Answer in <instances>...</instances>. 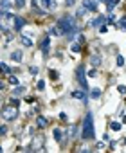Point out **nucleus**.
<instances>
[{
  "instance_id": "obj_1",
  "label": "nucleus",
  "mask_w": 126,
  "mask_h": 153,
  "mask_svg": "<svg viewBox=\"0 0 126 153\" xmlns=\"http://www.w3.org/2000/svg\"><path fill=\"white\" fill-rule=\"evenodd\" d=\"M56 27H58V31H60V34L65 36L67 40H74V36H76V33H78V22H76V18L70 16V15L61 16V18L58 20Z\"/></svg>"
},
{
  "instance_id": "obj_2",
  "label": "nucleus",
  "mask_w": 126,
  "mask_h": 153,
  "mask_svg": "<svg viewBox=\"0 0 126 153\" xmlns=\"http://www.w3.org/2000/svg\"><path fill=\"white\" fill-rule=\"evenodd\" d=\"M96 139V130H94V115L92 112L83 119V130H81V140H94Z\"/></svg>"
},
{
  "instance_id": "obj_3",
  "label": "nucleus",
  "mask_w": 126,
  "mask_h": 153,
  "mask_svg": "<svg viewBox=\"0 0 126 153\" xmlns=\"http://www.w3.org/2000/svg\"><path fill=\"white\" fill-rule=\"evenodd\" d=\"M0 115H2L4 121H15V119L18 117V108L13 106V105H9V106H6V108L0 110Z\"/></svg>"
},
{
  "instance_id": "obj_4",
  "label": "nucleus",
  "mask_w": 126,
  "mask_h": 153,
  "mask_svg": "<svg viewBox=\"0 0 126 153\" xmlns=\"http://www.w3.org/2000/svg\"><path fill=\"white\" fill-rule=\"evenodd\" d=\"M76 79H78V83L81 85L83 90L88 88V83H87V72H85V67H83V65H79V67L76 68Z\"/></svg>"
},
{
  "instance_id": "obj_5",
  "label": "nucleus",
  "mask_w": 126,
  "mask_h": 153,
  "mask_svg": "<svg viewBox=\"0 0 126 153\" xmlns=\"http://www.w3.org/2000/svg\"><path fill=\"white\" fill-rule=\"evenodd\" d=\"M29 150H34V151H43V150H45V137H43V135L33 137V140H31V146H29Z\"/></svg>"
},
{
  "instance_id": "obj_6",
  "label": "nucleus",
  "mask_w": 126,
  "mask_h": 153,
  "mask_svg": "<svg viewBox=\"0 0 126 153\" xmlns=\"http://www.w3.org/2000/svg\"><path fill=\"white\" fill-rule=\"evenodd\" d=\"M65 135H67L69 140L78 139V126H76V124H70V126L67 128V131H65Z\"/></svg>"
},
{
  "instance_id": "obj_7",
  "label": "nucleus",
  "mask_w": 126,
  "mask_h": 153,
  "mask_svg": "<svg viewBox=\"0 0 126 153\" xmlns=\"http://www.w3.org/2000/svg\"><path fill=\"white\" fill-rule=\"evenodd\" d=\"M83 7H87L88 13H96L97 11V0H83Z\"/></svg>"
},
{
  "instance_id": "obj_8",
  "label": "nucleus",
  "mask_w": 126,
  "mask_h": 153,
  "mask_svg": "<svg viewBox=\"0 0 126 153\" xmlns=\"http://www.w3.org/2000/svg\"><path fill=\"white\" fill-rule=\"evenodd\" d=\"M27 25V22H25V18H22V16H15V31H20V29H24Z\"/></svg>"
},
{
  "instance_id": "obj_9",
  "label": "nucleus",
  "mask_w": 126,
  "mask_h": 153,
  "mask_svg": "<svg viewBox=\"0 0 126 153\" xmlns=\"http://www.w3.org/2000/svg\"><path fill=\"white\" fill-rule=\"evenodd\" d=\"M49 47H50V38H49V36H45V38L40 42V49L43 50V54H47V52H49Z\"/></svg>"
},
{
  "instance_id": "obj_10",
  "label": "nucleus",
  "mask_w": 126,
  "mask_h": 153,
  "mask_svg": "<svg viewBox=\"0 0 126 153\" xmlns=\"http://www.w3.org/2000/svg\"><path fill=\"white\" fill-rule=\"evenodd\" d=\"M90 63H92V67H101V63H103V58H101V54H92V58H90Z\"/></svg>"
},
{
  "instance_id": "obj_11",
  "label": "nucleus",
  "mask_w": 126,
  "mask_h": 153,
  "mask_svg": "<svg viewBox=\"0 0 126 153\" xmlns=\"http://www.w3.org/2000/svg\"><path fill=\"white\" fill-rule=\"evenodd\" d=\"M41 4H43V9H47V11L56 9V0H41Z\"/></svg>"
},
{
  "instance_id": "obj_12",
  "label": "nucleus",
  "mask_w": 126,
  "mask_h": 153,
  "mask_svg": "<svg viewBox=\"0 0 126 153\" xmlns=\"http://www.w3.org/2000/svg\"><path fill=\"white\" fill-rule=\"evenodd\" d=\"M11 59L15 61V63H22V59H24L22 50H13V52H11Z\"/></svg>"
},
{
  "instance_id": "obj_13",
  "label": "nucleus",
  "mask_w": 126,
  "mask_h": 153,
  "mask_svg": "<svg viewBox=\"0 0 126 153\" xmlns=\"http://www.w3.org/2000/svg\"><path fill=\"white\" fill-rule=\"evenodd\" d=\"M119 2H121V0H104V4H106V11L108 13H113L115 6H117Z\"/></svg>"
},
{
  "instance_id": "obj_14",
  "label": "nucleus",
  "mask_w": 126,
  "mask_h": 153,
  "mask_svg": "<svg viewBox=\"0 0 126 153\" xmlns=\"http://www.w3.org/2000/svg\"><path fill=\"white\" fill-rule=\"evenodd\" d=\"M47 124H49V119L47 117H43V115H38L36 117V126L38 128H45Z\"/></svg>"
},
{
  "instance_id": "obj_15",
  "label": "nucleus",
  "mask_w": 126,
  "mask_h": 153,
  "mask_svg": "<svg viewBox=\"0 0 126 153\" xmlns=\"http://www.w3.org/2000/svg\"><path fill=\"white\" fill-rule=\"evenodd\" d=\"M20 43L24 47H33V40H29V36H25V34H20Z\"/></svg>"
},
{
  "instance_id": "obj_16",
  "label": "nucleus",
  "mask_w": 126,
  "mask_h": 153,
  "mask_svg": "<svg viewBox=\"0 0 126 153\" xmlns=\"http://www.w3.org/2000/svg\"><path fill=\"white\" fill-rule=\"evenodd\" d=\"M104 20H106V18H104L103 15H99L96 20H92V22H90V25H92V27H101V24L104 22Z\"/></svg>"
},
{
  "instance_id": "obj_17",
  "label": "nucleus",
  "mask_w": 126,
  "mask_h": 153,
  "mask_svg": "<svg viewBox=\"0 0 126 153\" xmlns=\"http://www.w3.org/2000/svg\"><path fill=\"white\" fill-rule=\"evenodd\" d=\"M72 97H74V99H81V101H87L85 92H83V90H76V92H72Z\"/></svg>"
},
{
  "instance_id": "obj_18",
  "label": "nucleus",
  "mask_w": 126,
  "mask_h": 153,
  "mask_svg": "<svg viewBox=\"0 0 126 153\" xmlns=\"http://www.w3.org/2000/svg\"><path fill=\"white\" fill-rule=\"evenodd\" d=\"M0 6H2V9L9 11V9L13 7V0H0Z\"/></svg>"
},
{
  "instance_id": "obj_19",
  "label": "nucleus",
  "mask_w": 126,
  "mask_h": 153,
  "mask_svg": "<svg viewBox=\"0 0 126 153\" xmlns=\"http://www.w3.org/2000/svg\"><path fill=\"white\" fill-rule=\"evenodd\" d=\"M52 135H54V139H56L58 142H61V139H63V131H61L60 128H54V131H52Z\"/></svg>"
},
{
  "instance_id": "obj_20",
  "label": "nucleus",
  "mask_w": 126,
  "mask_h": 153,
  "mask_svg": "<svg viewBox=\"0 0 126 153\" xmlns=\"http://www.w3.org/2000/svg\"><path fill=\"white\" fill-rule=\"evenodd\" d=\"M90 97H92V99H99V97H101V90H99V88H92V90H90Z\"/></svg>"
},
{
  "instance_id": "obj_21",
  "label": "nucleus",
  "mask_w": 126,
  "mask_h": 153,
  "mask_svg": "<svg viewBox=\"0 0 126 153\" xmlns=\"http://www.w3.org/2000/svg\"><path fill=\"white\" fill-rule=\"evenodd\" d=\"M7 83H9V85H15V87H16V85L20 83V81H18V78H16V76L9 74V79H7Z\"/></svg>"
},
{
  "instance_id": "obj_22",
  "label": "nucleus",
  "mask_w": 126,
  "mask_h": 153,
  "mask_svg": "<svg viewBox=\"0 0 126 153\" xmlns=\"http://www.w3.org/2000/svg\"><path fill=\"white\" fill-rule=\"evenodd\" d=\"M24 92H25V88H24V87H16V88L13 90V96H16V97H20V96H22V94H24Z\"/></svg>"
},
{
  "instance_id": "obj_23",
  "label": "nucleus",
  "mask_w": 126,
  "mask_h": 153,
  "mask_svg": "<svg viewBox=\"0 0 126 153\" xmlns=\"http://www.w3.org/2000/svg\"><path fill=\"white\" fill-rule=\"evenodd\" d=\"M117 27H119L121 31H126V16H123L119 22H117Z\"/></svg>"
},
{
  "instance_id": "obj_24",
  "label": "nucleus",
  "mask_w": 126,
  "mask_h": 153,
  "mask_svg": "<svg viewBox=\"0 0 126 153\" xmlns=\"http://www.w3.org/2000/svg\"><path fill=\"white\" fill-rule=\"evenodd\" d=\"M0 70H2L4 74H11V68H9L6 63H0Z\"/></svg>"
},
{
  "instance_id": "obj_25",
  "label": "nucleus",
  "mask_w": 126,
  "mask_h": 153,
  "mask_svg": "<svg viewBox=\"0 0 126 153\" xmlns=\"http://www.w3.org/2000/svg\"><path fill=\"white\" fill-rule=\"evenodd\" d=\"M87 13H88V9H87V7H81V9H79V11L76 13V16H78V18H81V16H85Z\"/></svg>"
},
{
  "instance_id": "obj_26",
  "label": "nucleus",
  "mask_w": 126,
  "mask_h": 153,
  "mask_svg": "<svg viewBox=\"0 0 126 153\" xmlns=\"http://www.w3.org/2000/svg\"><path fill=\"white\" fill-rule=\"evenodd\" d=\"M110 128H112V130H115V131H119V130H121V122H117V121H113L112 124H110Z\"/></svg>"
},
{
  "instance_id": "obj_27",
  "label": "nucleus",
  "mask_w": 126,
  "mask_h": 153,
  "mask_svg": "<svg viewBox=\"0 0 126 153\" xmlns=\"http://www.w3.org/2000/svg\"><path fill=\"white\" fill-rule=\"evenodd\" d=\"M70 49H72V52H79V50H81V45H79V43H72Z\"/></svg>"
},
{
  "instance_id": "obj_28",
  "label": "nucleus",
  "mask_w": 126,
  "mask_h": 153,
  "mask_svg": "<svg viewBox=\"0 0 126 153\" xmlns=\"http://www.w3.org/2000/svg\"><path fill=\"white\" fill-rule=\"evenodd\" d=\"M7 133V126H0V137H4Z\"/></svg>"
},
{
  "instance_id": "obj_29",
  "label": "nucleus",
  "mask_w": 126,
  "mask_h": 153,
  "mask_svg": "<svg viewBox=\"0 0 126 153\" xmlns=\"http://www.w3.org/2000/svg\"><path fill=\"white\" fill-rule=\"evenodd\" d=\"M38 70H40L38 67H31V68H29V72L33 74V76H36V74H38Z\"/></svg>"
},
{
  "instance_id": "obj_30",
  "label": "nucleus",
  "mask_w": 126,
  "mask_h": 153,
  "mask_svg": "<svg viewBox=\"0 0 126 153\" xmlns=\"http://www.w3.org/2000/svg\"><path fill=\"white\" fill-rule=\"evenodd\" d=\"M11 105H13V106H16V108H18V106H20V101H18V99H16V97H13V99H11Z\"/></svg>"
},
{
  "instance_id": "obj_31",
  "label": "nucleus",
  "mask_w": 126,
  "mask_h": 153,
  "mask_svg": "<svg viewBox=\"0 0 126 153\" xmlns=\"http://www.w3.org/2000/svg\"><path fill=\"white\" fill-rule=\"evenodd\" d=\"M117 65H119V67L124 65V58H123V56H117Z\"/></svg>"
},
{
  "instance_id": "obj_32",
  "label": "nucleus",
  "mask_w": 126,
  "mask_h": 153,
  "mask_svg": "<svg viewBox=\"0 0 126 153\" xmlns=\"http://www.w3.org/2000/svg\"><path fill=\"white\" fill-rule=\"evenodd\" d=\"M25 4V0H15V6H18V7H22Z\"/></svg>"
},
{
  "instance_id": "obj_33",
  "label": "nucleus",
  "mask_w": 126,
  "mask_h": 153,
  "mask_svg": "<svg viewBox=\"0 0 126 153\" xmlns=\"http://www.w3.org/2000/svg\"><path fill=\"white\" fill-rule=\"evenodd\" d=\"M117 90L121 92V94H126V87H124V85H119V87H117Z\"/></svg>"
},
{
  "instance_id": "obj_34",
  "label": "nucleus",
  "mask_w": 126,
  "mask_h": 153,
  "mask_svg": "<svg viewBox=\"0 0 126 153\" xmlns=\"http://www.w3.org/2000/svg\"><path fill=\"white\" fill-rule=\"evenodd\" d=\"M31 6H33V11H34V9L38 11V2H36V0H31Z\"/></svg>"
},
{
  "instance_id": "obj_35",
  "label": "nucleus",
  "mask_w": 126,
  "mask_h": 153,
  "mask_svg": "<svg viewBox=\"0 0 126 153\" xmlns=\"http://www.w3.org/2000/svg\"><path fill=\"white\" fill-rule=\"evenodd\" d=\"M38 90H43L45 88V83H43V81H38V87H36Z\"/></svg>"
},
{
  "instance_id": "obj_36",
  "label": "nucleus",
  "mask_w": 126,
  "mask_h": 153,
  "mask_svg": "<svg viewBox=\"0 0 126 153\" xmlns=\"http://www.w3.org/2000/svg\"><path fill=\"white\" fill-rule=\"evenodd\" d=\"M106 31H108L106 25H101V27H99V33H106Z\"/></svg>"
},
{
  "instance_id": "obj_37",
  "label": "nucleus",
  "mask_w": 126,
  "mask_h": 153,
  "mask_svg": "<svg viewBox=\"0 0 126 153\" xmlns=\"http://www.w3.org/2000/svg\"><path fill=\"white\" fill-rule=\"evenodd\" d=\"M65 4H67V6H74L76 0H65Z\"/></svg>"
},
{
  "instance_id": "obj_38",
  "label": "nucleus",
  "mask_w": 126,
  "mask_h": 153,
  "mask_svg": "<svg viewBox=\"0 0 126 153\" xmlns=\"http://www.w3.org/2000/svg\"><path fill=\"white\" fill-rule=\"evenodd\" d=\"M50 78H52V79H58V72H54V70H52V72H50Z\"/></svg>"
},
{
  "instance_id": "obj_39",
  "label": "nucleus",
  "mask_w": 126,
  "mask_h": 153,
  "mask_svg": "<svg viewBox=\"0 0 126 153\" xmlns=\"http://www.w3.org/2000/svg\"><path fill=\"white\" fill-rule=\"evenodd\" d=\"M103 140H104V142H108V140H110V135H108V133H104V135H103Z\"/></svg>"
},
{
  "instance_id": "obj_40",
  "label": "nucleus",
  "mask_w": 126,
  "mask_h": 153,
  "mask_svg": "<svg viewBox=\"0 0 126 153\" xmlns=\"http://www.w3.org/2000/svg\"><path fill=\"white\" fill-rule=\"evenodd\" d=\"M2 106H4V97L0 96V110H2Z\"/></svg>"
},
{
  "instance_id": "obj_41",
  "label": "nucleus",
  "mask_w": 126,
  "mask_h": 153,
  "mask_svg": "<svg viewBox=\"0 0 126 153\" xmlns=\"http://www.w3.org/2000/svg\"><path fill=\"white\" fill-rule=\"evenodd\" d=\"M4 88V83H2V81H0V90H2Z\"/></svg>"
}]
</instances>
